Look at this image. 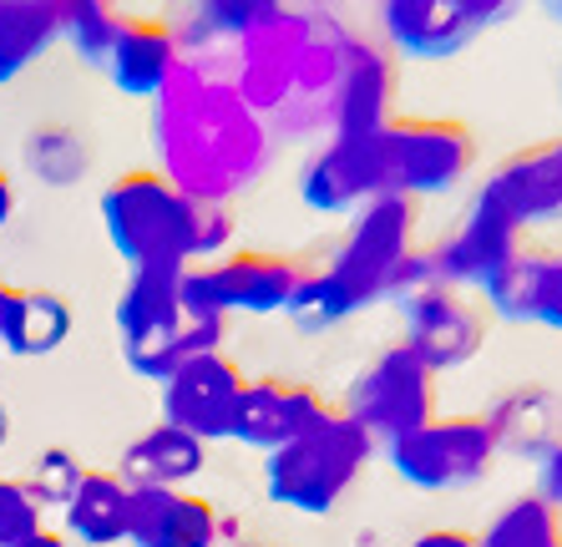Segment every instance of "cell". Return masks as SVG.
Listing matches in <instances>:
<instances>
[{
	"mask_svg": "<svg viewBox=\"0 0 562 547\" xmlns=\"http://www.w3.org/2000/svg\"><path fill=\"white\" fill-rule=\"evenodd\" d=\"M183 274L188 269H132L127 289H122V300H117V335L137 339V335H147V330L178 320V314L188 310Z\"/></svg>",
	"mask_w": 562,
	"mask_h": 547,
	"instance_id": "28",
	"label": "cell"
},
{
	"mask_svg": "<svg viewBox=\"0 0 562 547\" xmlns=\"http://www.w3.org/2000/svg\"><path fill=\"white\" fill-rule=\"evenodd\" d=\"M132 487L117 471H81V482L66 496V533L87 547H112L127 537Z\"/></svg>",
	"mask_w": 562,
	"mask_h": 547,
	"instance_id": "25",
	"label": "cell"
},
{
	"mask_svg": "<svg viewBox=\"0 0 562 547\" xmlns=\"http://www.w3.org/2000/svg\"><path fill=\"white\" fill-rule=\"evenodd\" d=\"M310 279V264L294 254H259V248H238L218 264H203L183 274V294L193 310L228 314V310H249V314H274L289 310L300 284Z\"/></svg>",
	"mask_w": 562,
	"mask_h": 547,
	"instance_id": "8",
	"label": "cell"
},
{
	"mask_svg": "<svg viewBox=\"0 0 562 547\" xmlns=\"http://www.w3.org/2000/svg\"><path fill=\"white\" fill-rule=\"evenodd\" d=\"M218 339H223V314H209V310H193V304H188L168 325L147 330V335H137V339H122V360L147 380H168L183 360L218 350Z\"/></svg>",
	"mask_w": 562,
	"mask_h": 547,
	"instance_id": "23",
	"label": "cell"
},
{
	"mask_svg": "<svg viewBox=\"0 0 562 547\" xmlns=\"http://www.w3.org/2000/svg\"><path fill=\"white\" fill-rule=\"evenodd\" d=\"M11 442V416H5V405H0V446Z\"/></svg>",
	"mask_w": 562,
	"mask_h": 547,
	"instance_id": "40",
	"label": "cell"
},
{
	"mask_svg": "<svg viewBox=\"0 0 562 547\" xmlns=\"http://www.w3.org/2000/svg\"><path fill=\"white\" fill-rule=\"evenodd\" d=\"M11 209H15V188H11V178L0 172V228L11 223Z\"/></svg>",
	"mask_w": 562,
	"mask_h": 547,
	"instance_id": "37",
	"label": "cell"
},
{
	"mask_svg": "<svg viewBox=\"0 0 562 547\" xmlns=\"http://www.w3.org/2000/svg\"><path fill=\"white\" fill-rule=\"evenodd\" d=\"M467 11H471V21L486 31V26H502V21L517 11V0H467Z\"/></svg>",
	"mask_w": 562,
	"mask_h": 547,
	"instance_id": "35",
	"label": "cell"
},
{
	"mask_svg": "<svg viewBox=\"0 0 562 547\" xmlns=\"http://www.w3.org/2000/svg\"><path fill=\"white\" fill-rule=\"evenodd\" d=\"M15 547H66V543H61L56 533H31L26 543H15Z\"/></svg>",
	"mask_w": 562,
	"mask_h": 547,
	"instance_id": "39",
	"label": "cell"
},
{
	"mask_svg": "<svg viewBox=\"0 0 562 547\" xmlns=\"http://www.w3.org/2000/svg\"><path fill=\"white\" fill-rule=\"evenodd\" d=\"M244 386H249L244 370L234 360H223L218 350L193 355L162 380V421L183 426L203 446L234 442V416Z\"/></svg>",
	"mask_w": 562,
	"mask_h": 547,
	"instance_id": "11",
	"label": "cell"
},
{
	"mask_svg": "<svg viewBox=\"0 0 562 547\" xmlns=\"http://www.w3.org/2000/svg\"><path fill=\"white\" fill-rule=\"evenodd\" d=\"M153 102V143L162 157V178L178 193L203 198V203H228L263 172L269 127L238 97L234 81L178 66Z\"/></svg>",
	"mask_w": 562,
	"mask_h": 547,
	"instance_id": "1",
	"label": "cell"
},
{
	"mask_svg": "<svg viewBox=\"0 0 562 547\" xmlns=\"http://www.w3.org/2000/svg\"><path fill=\"white\" fill-rule=\"evenodd\" d=\"M476 547H562V512L542 492L512 496L507 507L486 522Z\"/></svg>",
	"mask_w": 562,
	"mask_h": 547,
	"instance_id": "29",
	"label": "cell"
},
{
	"mask_svg": "<svg viewBox=\"0 0 562 547\" xmlns=\"http://www.w3.org/2000/svg\"><path fill=\"white\" fill-rule=\"evenodd\" d=\"M542 5H548V15H558L562 21V0H542Z\"/></svg>",
	"mask_w": 562,
	"mask_h": 547,
	"instance_id": "41",
	"label": "cell"
},
{
	"mask_svg": "<svg viewBox=\"0 0 562 547\" xmlns=\"http://www.w3.org/2000/svg\"><path fill=\"white\" fill-rule=\"evenodd\" d=\"M238 547H269V543H238Z\"/></svg>",
	"mask_w": 562,
	"mask_h": 547,
	"instance_id": "42",
	"label": "cell"
},
{
	"mask_svg": "<svg viewBox=\"0 0 562 547\" xmlns=\"http://www.w3.org/2000/svg\"><path fill=\"white\" fill-rule=\"evenodd\" d=\"M56 21H61V41H71L81 62L106 66L127 11L122 0H56Z\"/></svg>",
	"mask_w": 562,
	"mask_h": 547,
	"instance_id": "30",
	"label": "cell"
},
{
	"mask_svg": "<svg viewBox=\"0 0 562 547\" xmlns=\"http://www.w3.org/2000/svg\"><path fill=\"white\" fill-rule=\"evenodd\" d=\"M56 41H61L56 0H0V87H11Z\"/></svg>",
	"mask_w": 562,
	"mask_h": 547,
	"instance_id": "26",
	"label": "cell"
},
{
	"mask_svg": "<svg viewBox=\"0 0 562 547\" xmlns=\"http://www.w3.org/2000/svg\"><path fill=\"white\" fill-rule=\"evenodd\" d=\"M406 547H476V537L461 533V527H426V533L411 537Z\"/></svg>",
	"mask_w": 562,
	"mask_h": 547,
	"instance_id": "36",
	"label": "cell"
},
{
	"mask_svg": "<svg viewBox=\"0 0 562 547\" xmlns=\"http://www.w3.org/2000/svg\"><path fill=\"white\" fill-rule=\"evenodd\" d=\"M345 416L360 421V426L375 436V446L401 442V436H411L416 426H426V421L436 416V370L411 350L406 339H401V345H385V350L355 376Z\"/></svg>",
	"mask_w": 562,
	"mask_h": 547,
	"instance_id": "7",
	"label": "cell"
},
{
	"mask_svg": "<svg viewBox=\"0 0 562 547\" xmlns=\"http://www.w3.org/2000/svg\"><path fill=\"white\" fill-rule=\"evenodd\" d=\"M395 118V52L385 41H345V77L329 137H375Z\"/></svg>",
	"mask_w": 562,
	"mask_h": 547,
	"instance_id": "16",
	"label": "cell"
},
{
	"mask_svg": "<svg viewBox=\"0 0 562 547\" xmlns=\"http://www.w3.org/2000/svg\"><path fill=\"white\" fill-rule=\"evenodd\" d=\"M370 456H375V436L345 411H329L314 431L269 451L263 482H269V496L279 507L325 517V512L340 507V496L355 487V477L366 471Z\"/></svg>",
	"mask_w": 562,
	"mask_h": 547,
	"instance_id": "4",
	"label": "cell"
},
{
	"mask_svg": "<svg viewBox=\"0 0 562 547\" xmlns=\"http://www.w3.org/2000/svg\"><path fill=\"white\" fill-rule=\"evenodd\" d=\"M132 547H213L218 543V512L178 487H132L127 507Z\"/></svg>",
	"mask_w": 562,
	"mask_h": 547,
	"instance_id": "18",
	"label": "cell"
},
{
	"mask_svg": "<svg viewBox=\"0 0 562 547\" xmlns=\"http://www.w3.org/2000/svg\"><path fill=\"white\" fill-rule=\"evenodd\" d=\"M314 15L304 11H284L274 15L269 26L249 31L244 36V46H238V97L259 112V118H279L284 112V102L294 97V87H300V66H304V52H310L314 41Z\"/></svg>",
	"mask_w": 562,
	"mask_h": 547,
	"instance_id": "10",
	"label": "cell"
},
{
	"mask_svg": "<svg viewBox=\"0 0 562 547\" xmlns=\"http://www.w3.org/2000/svg\"><path fill=\"white\" fill-rule=\"evenodd\" d=\"M476 203L507 213L512 223H548L562 213V137H542L517 153H507L497 168L486 172Z\"/></svg>",
	"mask_w": 562,
	"mask_h": 547,
	"instance_id": "13",
	"label": "cell"
},
{
	"mask_svg": "<svg viewBox=\"0 0 562 547\" xmlns=\"http://www.w3.org/2000/svg\"><path fill=\"white\" fill-rule=\"evenodd\" d=\"M380 31L395 56H416V62L457 56L482 36L467 0H380Z\"/></svg>",
	"mask_w": 562,
	"mask_h": 547,
	"instance_id": "17",
	"label": "cell"
},
{
	"mask_svg": "<svg viewBox=\"0 0 562 547\" xmlns=\"http://www.w3.org/2000/svg\"><path fill=\"white\" fill-rule=\"evenodd\" d=\"M380 193H385V178H380L375 137H329L300 172L304 209L325 213V219L360 213Z\"/></svg>",
	"mask_w": 562,
	"mask_h": 547,
	"instance_id": "14",
	"label": "cell"
},
{
	"mask_svg": "<svg viewBox=\"0 0 562 547\" xmlns=\"http://www.w3.org/2000/svg\"><path fill=\"white\" fill-rule=\"evenodd\" d=\"M77 482H81L77 456L61 451V446H52V451H41V456H36V467H31L26 492L36 496L41 507H46V502H61V507H66V496H71V487H77Z\"/></svg>",
	"mask_w": 562,
	"mask_h": 547,
	"instance_id": "32",
	"label": "cell"
},
{
	"mask_svg": "<svg viewBox=\"0 0 562 547\" xmlns=\"http://www.w3.org/2000/svg\"><path fill=\"white\" fill-rule=\"evenodd\" d=\"M482 294L492 304V314H502L512 325L562 330V254L527 244Z\"/></svg>",
	"mask_w": 562,
	"mask_h": 547,
	"instance_id": "19",
	"label": "cell"
},
{
	"mask_svg": "<svg viewBox=\"0 0 562 547\" xmlns=\"http://www.w3.org/2000/svg\"><path fill=\"white\" fill-rule=\"evenodd\" d=\"M492 436H497V451H512V456H542L562 442V391L552 386H512L502 391L497 401L482 411Z\"/></svg>",
	"mask_w": 562,
	"mask_h": 547,
	"instance_id": "21",
	"label": "cell"
},
{
	"mask_svg": "<svg viewBox=\"0 0 562 547\" xmlns=\"http://www.w3.org/2000/svg\"><path fill=\"white\" fill-rule=\"evenodd\" d=\"M102 223L127 269H188L209 264L234 238V219L223 203L178 193L162 172H122L102 193Z\"/></svg>",
	"mask_w": 562,
	"mask_h": 547,
	"instance_id": "3",
	"label": "cell"
},
{
	"mask_svg": "<svg viewBox=\"0 0 562 547\" xmlns=\"http://www.w3.org/2000/svg\"><path fill=\"white\" fill-rule=\"evenodd\" d=\"M345 41H350V31L329 26V21L314 26V41L300 66V87H294L284 112L274 118L279 132H289V137L329 132V122H335V97H340V77H345Z\"/></svg>",
	"mask_w": 562,
	"mask_h": 547,
	"instance_id": "20",
	"label": "cell"
},
{
	"mask_svg": "<svg viewBox=\"0 0 562 547\" xmlns=\"http://www.w3.org/2000/svg\"><path fill=\"white\" fill-rule=\"evenodd\" d=\"M209 461V446L188 436L183 426L172 421H157L153 431H143L137 442L122 451V482L127 487H183L193 482L198 471Z\"/></svg>",
	"mask_w": 562,
	"mask_h": 547,
	"instance_id": "24",
	"label": "cell"
},
{
	"mask_svg": "<svg viewBox=\"0 0 562 547\" xmlns=\"http://www.w3.org/2000/svg\"><path fill=\"white\" fill-rule=\"evenodd\" d=\"M11 300H15V289L0 279V335H5V320H11Z\"/></svg>",
	"mask_w": 562,
	"mask_h": 547,
	"instance_id": "38",
	"label": "cell"
},
{
	"mask_svg": "<svg viewBox=\"0 0 562 547\" xmlns=\"http://www.w3.org/2000/svg\"><path fill=\"white\" fill-rule=\"evenodd\" d=\"M375 157L385 193H451L471 168H476V137L457 118H391L375 132Z\"/></svg>",
	"mask_w": 562,
	"mask_h": 547,
	"instance_id": "5",
	"label": "cell"
},
{
	"mask_svg": "<svg viewBox=\"0 0 562 547\" xmlns=\"http://www.w3.org/2000/svg\"><path fill=\"white\" fill-rule=\"evenodd\" d=\"M537 492L548 496L552 507L562 512V442L552 446L548 456H542V461H537Z\"/></svg>",
	"mask_w": 562,
	"mask_h": 547,
	"instance_id": "34",
	"label": "cell"
},
{
	"mask_svg": "<svg viewBox=\"0 0 562 547\" xmlns=\"http://www.w3.org/2000/svg\"><path fill=\"white\" fill-rule=\"evenodd\" d=\"M527 248V228L512 223L507 213L486 209V203H471V213L441 238V244L426 248L431 259L436 284H451V289H486L507 269L517 254Z\"/></svg>",
	"mask_w": 562,
	"mask_h": 547,
	"instance_id": "12",
	"label": "cell"
},
{
	"mask_svg": "<svg viewBox=\"0 0 562 547\" xmlns=\"http://www.w3.org/2000/svg\"><path fill=\"white\" fill-rule=\"evenodd\" d=\"M329 411H335V405H325V395L314 391V386H304V380L259 376L238 395L234 442L254 446V451H279V446H289L294 436L319 426Z\"/></svg>",
	"mask_w": 562,
	"mask_h": 547,
	"instance_id": "15",
	"label": "cell"
},
{
	"mask_svg": "<svg viewBox=\"0 0 562 547\" xmlns=\"http://www.w3.org/2000/svg\"><path fill=\"white\" fill-rule=\"evenodd\" d=\"M395 477L416 492H457V487L482 482L497 461V436L486 416H441L436 411L426 426L385 446Z\"/></svg>",
	"mask_w": 562,
	"mask_h": 547,
	"instance_id": "6",
	"label": "cell"
},
{
	"mask_svg": "<svg viewBox=\"0 0 562 547\" xmlns=\"http://www.w3.org/2000/svg\"><path fill=\"white\" fill-rule=\"evenodd\" d=\"M416 228H420L416 198L406 193L370 198L366 209L355 213L345 244L335 248V259L310 269V279H304L294 304H289V320L304 335H325L329 325L360 314L366 304L395 300L401 269L416 254Z\"/></svg>",
	"mask_w": 562,
	"mask_h": 547,
	"instance_id": "2",
	"label": "cell"
},
{
	"mask_svg": "<svg viewBox=\"0 0 562 547\" xmlns=\"http://www.w3.org/2000/svg\"><path fill=\"white\" fill-rule=\"evenodd\" d=\"M31 533H41V502L26 482H0V547L26 543Z\"/></svg>",
	"mask_w": 562,
	"mask_h": 547,
	"instance_id": "33",
	"label": "cell"
},
{
	"mask_svg": "<svg viewBox=\"0 0 562 547\" xmlns=\"http://www.w3.org/2000/svg\"><path fill=\"white\" fill-rule=\"evenodd\" d=\"M401 320H406V345L431 365V370H461L482 355L486 345V304L451 284H426L406 294Z\"/></svg>",
	"mask_w": 562,
	"mask_h": 547,
	"instance_id": "9",
	"label": "cell"
},
{
	"mask_svg": "<svg viewBox=\"0 0 562 547\" xmlns=\"http://www.w3.org/2000/svg\"><path fill=\"white\" fill-rule=\"evenodd\" d=\"M178 66H183L178 62V31L168 21H153V15H127L117 31V46L106 56L112 87L122 97H157Z\"/></svg>",
	"mask_w": 562,
	"mask_h": 547,
	"instance_id": "22",
	"label": "cell"
},
{
	"mask_svg": "<svg viewBox=\"0 0 562 547\" xmlns=\"http://www.w3.org/2000/svg\"><path fill=\"white\" fill-rule=\"evenodd\" d=\"M66 335H71V310H66L61 294H52V289H15L11 320H5V335H0L5 350L36 360V355L61 350Z\"/></svg>",
	"mask_w": 562,
	"mask_h": 547,
	"instance_id": "27",
	"label": "cell"
},
{
	"mask_svg": "<svg viewBox=\"0 0 562 547\" xmlns=\"http://www.w3.org/2000/svg\"><path fill=\"white\" fill-rule=\"evenodd\" d=\"M198 11H203V21H209L213 31H223V36H249V31L269 26L274 15H284V0H198Z\"/></svg>",
	"mask_w": 562,
	"mask_h": 547,
	"instance_id": "31",
	"label": "cell"
}]
</instances>
